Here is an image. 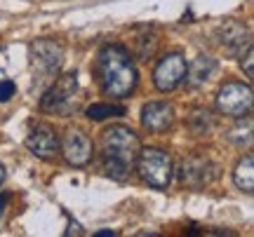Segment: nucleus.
I'll list each match as a JSON object with an SVG mask.
<instances>
[{"label": "nucleus", "instance_id": "1", "mask_svg": "<svg viewBox=\"0 0 254 237\" xmlns=\"http://www.w3.org/2000/svg\"><path fill=\"white\" fill-rule=\"evenodd\" d=\"M97 73H99L101 90L111 99H125L136 87V68L132 56L125 47L106 45L97 56Z\"/></svg>", "mask_w": 254, "mask_h": 237}, {"label": "nucleus", "instance_id": "2", "mask_svg": "<svg viewBox=\"0 0 254 237\" xmlns=\"http://www.w3.org/2000/svg\"><path fill=\"white\" fill-rule=\"evenodd\" d=\"M141 150L139 137L125 125H113L101 134V160L106 176L116 181H125L129 176L132 164L136 162V155Z\"/></svg>", "mask_w": 254, "mask_h": 237}, {"label": "nucleus", "instance_id": "3", "mask_svg": "<svg viewBox=\"0 0 254 237\" xmlns=\"http://www.w3.org/2000/svg\"><path fill=\"white\" fill-rule=\"evenodd\" d=\"M136 169L139 176L144 179V183L153 186L158 190H163L172 181V160L170 155L160 150V148H144L136 155Z\"/></svg>", "mask_w": 254, "mask_h": 237}, {"label": "nucleus", "instance_id": "4", "mask_svg": "<svg viewBox=\"0 0 254 237\" xmlns=\"http://www.w3.org/2000/svg\"><path fill=\"white\" fill-rule=\"evenodd\" d=\"M252 87L243 82H226L217 94V108L224 115L231 118H243L252 110Z\"/></svg>", "mask_w": 254, "mask_h": 237}, {"label": "nucleus", "instance_id": "5", "mask_svg": "<svg viewBox=\"0 0 254 237\" xmlns=\"http://www.w3.org/2000/svg\"><path fill=\"white\" fill-rule=\"evenodd\" d=\"M75 92H78V75L64 73L40 99V108L45 113H68Z\"/></svg>", "mask_w": 254, "mask_h": 237}, {"label": "nucleus", "instance_id": "6", "mask_svg": "<svg viewBox=\"0 0 254 237\" xmlns=\"http://www.w3.org/2000/svg\"><path fill=\"white\" fill-rule=\"evenodd\" d=\"M184 78H186V59L177 52L163 56L153 71V85L160 92L177 90L184 82Z\"/></svg>", "mask_w": 254, "mask_h": 237}, {"label": "nucleus", "instance_id": "7", "mask_svg": "<svg viewBox=\"0 0 254 237\" xmlns=\"http://www.w3.org/2000/svg\"><path fill=\"white\" fill-rule=\"evenodd\" d=\"M31 59H33V66L36 71H40L43 75H55L62 66L64 59V49L59 43L55 40H36L31 45Z\"/></svg>", "mask_w": 254, "mask_h": 237}, {"label": "nucleus", "instance_id": "8", "mask_svg": "<svg viewBox=\"0 0 254 237\" xmlns=\"http://www.w3.org/2000/svg\"><path fill=\"white\" fill-rule=\"evenodd\" d=\"M62 150H64V157H66L68 164H73V167H85V164H90L94 146H92V141L82 134L80 129H71V132L64 137Z\"/></svg>", "mask_w": 254, "mask_h": 237}, {"label": "nucleus", "instance_id": "9", "mask_svg": "<svg viewBox=\"0 0 254 237\" xmlns=\"http://www.w3.org/2000/svg\"><path fill=\"white\" fill-rule=\"evenodd\" d=\"M174 120V108L165 101H151L141 108V127L151 134H163Z\"/></svg>", "mask_w": 254, "mask_h": 237}, {"label": "nucleus", "instance_id": "10", "mask_svg": "<svg viewBox=\"0 0 254 237\" xmlns=\"http://www.w3.org/2000/svg\"><path fill=\"white\" fill-rule=\"evenodd\" d=\"M26 148L36 157H43V160L55 157L57 150H59V137H57V132L52 127L40 125L26 137Z\"/></svg>", "mask_w": 254, "mask_h": 237}, {"label": "nucleus", "instance_id": "11", "mask_svg": "<svg viewBox=\"0 0 254 237\" xmlns=\"http://www.w3.org/2000/svg\"><path fill=\"white\" fill-rule=\"evenodd\" d=\"M209 169L212 167H209V162L205 157H189L179 167V181L184 186H190V188H200V186L209 183V179H212Z\"/></svg>", "mask_w": 254, "mask_h": 237}, {"label": "nucleus", "instance_id": "12", "mask_svg": "<svg viewBox=\"0 0 254 237\" xmlns=\"http://www.w3.org/2000/svg\"><path fill=\"white\" fill-rule=\"evenodd\" d=\"M219 43H221V47L226 49L228 54H238V52H243V47L252 45L245 26L238 24V21H228V24L219 28Z\"/></svg>", "mask_w": 254, "mask_h": 237}, {"label": "nucleus", "instance_id": "13", "mask_svg": "<svg viewBox=\"0 0 254 237\" xmlns=\"http://www.w3.org/2000/svg\"><path fill=\"white\" fill-rule=\"evenodd\" d=\"M214 68H217V61L212 59V56H198V59H193V64L186 66V78H189V85L190 87H198L202 82H207L214 73Z\"/></svg>", "mask_w": 254, "mask_h": 237}, {"label": "nucleus", "instance_id": "14", "mask_svg": "<svg viewBox=\"0 0 254 237\" xmlns=\"http://www.w3.org/2000/svg\"><path fill=\"white\" fill-rule=\"evenodd\" d=\"M233 183H236L240 190L252 192L254 188V157L245 155L240 162L236 164V172H233Z\"/></svg>", "mask_w": 254, "mask_h": 237}, {"label": "nucleus", "instance_id": "15", "mask_svg": "<svg viewBox=\"0 0 254 237\" xmlns=\"http://www.w3.org/2000/svg\"><path fill=\"white\" fill-rule=\"evenodd\" d=\"M85 115L90 120H94V122H101V120L125 115V108H123V106H116V103H92L90 108L85 110Z\"/></svg>", "mask_w": 254, "mask_h": 237}, {"label": "nucleus", "instance_id": "16", "mask_svg": "<svg viewBox=\"0 0 254 237\" xmlns=\"http://www.w3.org/2000/svg\"><path fill=\"white\" fill-rule=\"evenodd\" d=\"M146 31V36H141V38H136L134 40V52H136V56H141V59H148V49H146V45L151 47L155 52V45H158V40H155V33H153V28H144Z\"/></svg>", "mask_w": 254, "mask_h": 237}, {"label": "nucleus", "instance_id": "17", "mask_svg": "<svg viewBox=\"0 0 254 237\" xmlns=\"http://www.w3.org/2000/svg\"><path fill=\"white\" fill-rule=\"evenodd\" d=\"M14 92H17V85L12 80H0V103H5L14 96Z\"/></svg>", "mask_w": 254, "mask_h": 237}, {"label": "nucleus", "instance_id": "18", "mask_svg": "<svg viewBox=\"0 0 254 237\" xmlns=\"http://www.w3.org/2000/svg\"><path fill=\"white\" fill-rule=\"evenodd\" d=\"M252 59H254V49H252V45H250V47H247L245 59H243V68H245V75H247V78H252V75H254V71H252Z\"/></svg>", "mask_w": 254, "mask_h": 237}, {"label": "nucleus", "instance_id": "19", "mask_svg": "<svg viewBox=\"0 0 254 237\" xmlns=\"http://www.w3.org/2000/svg\"><path fill=\"white\" fill-rule=\"evenodd\" d=\"M5 207H7V197H5V195H0V216H2Z\"/></svg>", "mask_w": 254, "mask_h": 237}, {"label": "nucleus", "instance_id": "20", "mask_svg": "<svg viewBox=\"0 0 254 237\" xmlns=\"http://www.w3.org/2000/svg\"><path fill=\"white\" fill-rule=\"evenodd\" d=\"M113 235H116L113 230H101V233H97L94 237H113Z\"/></svg>", "mask_w": 254, "mask_h": 237}, {"label": "nucleus", "instance_id": "21", "mask_svg": "<svg viewBox=\"0 0 254 237\" xmlns=\"http://www.w3.org/2000/svg\"><path fill=\"white\" fill-rule=\"evenodd\" d=\"M2 181H5V167L0 164V186H2Z\"/></svg>", "mask_w": 254, "mask_h": 237}]
</instances>
